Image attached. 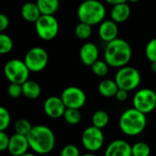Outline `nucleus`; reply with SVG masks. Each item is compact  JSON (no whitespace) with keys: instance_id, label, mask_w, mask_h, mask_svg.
Returning <instances> with one entry per match:
<instances>
[{"instance_id":"nucleus-1","label":"nucleus","mask_w":156,"mask_h":156,"mask_svg":"<svg viewBox=\"0 0 156 156\" xmlns=\"http://www.w3.org/2000/svg\"><path fill=\"white\" fill-rule=\"evenodd\" d=\"M27 137L30 149L37 154L45 155L51 153L56 144L53 131L46 125L33 126Z\"/></svg>"},{"instance_id":"nucleus-2","label":"nucleus","mask_w":156,"mask_h":156,"mask_svg":"<svg viewBox=\"0 0 156 156\" xmlns=\"http://www.w3.org/2000/svg\"><path fill=\"white\" fill-rule=\"evenodd\" d=\"M133 56L130 44L122 39L116 38L107 43L104 50V60L112 68H122L127 66Z\"/></svg>"},{"instance_id":"nucleus-3","label":"nucleus","mask_w":156,"mask_h":156,"mask_svg":"<svg viewBox=\"0 0 156 156\" xmlns=\"http://www.w3.org/2000/svg\"><path fill=\"white\" fill-rule=\"evenodd\" d=\"M147 125L146 114L135 108L124 111L119 120L121 131L128 136H136L142 133Z\"/></svg>"},{"instance_id":"nucleus-4","label":"nucleus","mask_w":156,"mask_h":156,"mask_svg":"<svg viewBox=\"0 0 156 156\" xmlns=\"http://www.w3.org/2000/svg\"><path fill=\"white\" fill-rule=\"evenodd\" d=\"M77 16L80 22L94 26L104 20L106 8L99 0H85L79 5Z\"/></svg>"},{"instance_id":"nucleus-5","label":"nucleus","mask_w":156,"mask_h":156,"mask_svg":"<svg viewBox=\"0 0 156 156\" xmlns=\"http://www.w3.org/2000/svg\"><path fill=\"white\" fill-rule=\"evenodd\" d=\"M30 70L24 60L14 58L8 60L4 67V74L10 83L23 84L29 80Z\"/></svg>"},{"instance_id":"nucleus-6","label":"nucleus","mask_w":156,"mask_h":156,"mask_svg":"<svg viewBox=\"0 0 156 156\" xmlns=\"http://www.w3.org/2000/svg\"><path fill=\"white\" fill-rule=\"evenodd\" d=\"M114 80L119 89L131 91L139 87L142 78L137 69L131 66H124L119 69Z\"/></svg>"},{"instance_id":"nucleus-7","label":"nucleus","mask_w":156,"mask_h":156,"mask_svg":"<svg viewBox=\"0 0 156 156\" xmlns=\"http://www.w3.org/2000/svg\"><path fill=\"white\" fill-rule=\"evenodd\" d=\"M37 35L43 40L54 39L59 31V25L53 15H42L35 23Z\"/></svg>"},{"instance_id":"nucleus-8","label":"nucleus","mask_w":156,"mask_h":156,"mask_svg":"<svg viewBox=\"0 0 156 156\" xmlns=\"http://www.w3.org/2000/svg\"><path fill=\"white\" fill-rule=\"evenodd\" d=\"M23 60L30 72H40L48 63V55L43 48L35 47L26 53Z\"/></svg>"},{"instance_id":"nucleus-9","label":"nucleus","mask_w":156,"mask_h":156,"mask_svg":"<svg viewBox=\"0 0 156 156\" xmlns=\"http://www.w3.org/2000/svg\"><path fill=\"white\" fill-rule=\"evenodd\" d=\"M81 143L88 152H98L101 149L104 144V134L102 130L93 125L87 127L81 134Z\"/></svg>"},{"instance_id":"nucleus-10","label":"nucleus","mask_w":156,"mask_h":156,"mask_svg":"<svg viewBox=\"0 0 156 156\" xmlns=\"http://www.w3.org/2000/svg\"><path fill=\"white\" fill-rule=\"evenodd\" d=\"M133 108L147 114L156 107V92L151 89H141L133 96Z\"/></svg>"},{"instance_id":"nucleus-11","label":"nucleus","mask_w":156,"mask_h":156,"mask_svg":"<svg viewBox=\"0 0 156 156\" xmlns=\"http://www.w3.org/2000/svg\"><path fill=\"white\" fill-rule=\"evenodd\" d=\"M61 99L66 108L81 109L87 101V97L83 90L76 86L67 87L61 93Z\"/></svg>"},{"instance_id":"nucleus-12","label":"nucleus","mask_w":156,"mask_h":156,"mask_svg":"<svg viewBox=\"0 0 156 156\" xmlns=\"http://www.w3.org/2000/svg\"><path fill=\"white\" fill-rule=\"evenodd\" d=\"M43 109L47 116L52 119H58L63 117L67 108L61 97L50 96L44 101Z\"/></svg>"},{"instance_id":"nucleus-13","label":"nucleus","mask_w":156,"mask_h":156,"mask_svg":"<svg viewBox=\"0 0 156 156\" xmlns=\"http://www.w3.org/2000/svg\"><path fill=\"white\" fill-rule=\"evenodd\" d=\"M28 149H30V147L27 135H22L15 133L13 135L10 136V143L7 151L11 155H22L27 153Z\"/></svg>"},{"instance_id":"nucleus-14","label":"nucleus","mask_w":156,"mask_h":156,"mask_svg":"<svg viewBox=\"0 0 156 156\" xmlns=\"http://www.w3.org/2000/svg\"><path fill=\"white\" fill-rule=\"evenodd\" d=\"M104 156H133L132 145L122 139L114 140L107 146Z\"/></svg>"},{"instance_id":"nucleus-15","label":"nucleus","mask_w":156,"mask_h":156,"mask_svg":"<svg viewBox=\"0 0 156 156\" xmlns=\"http://www.w3.org/2000/svg\"><path fill=\"white\" fill-rule=\"evenodd\" d=\"M80 61L85 66L91 67L97 60H99V48L92 42L83 44L80 49Z\"/></svg>"},{"instance_id":"nucleus-16","label":"nucleus","mask_w":156,"mask_h":156,"mask_svg":"<svg viewBox=\"0 0 156 156\" xmlns=\"http://www.w3.org/2000/svg\"><path fill=\"white\" fill-rule=\"evenodd\" d=\"M118 24L113 20H103L99 27V37L104 42H111L118 38Z\"/></svg>"},{"instance_id":"nucleus-17","label":"nucleus","mask_w":156,"mask_h":156,"mask_svg":"<svg viewBox=\"0 0 156 156\" xmlns=\"http://www.w3.org/2000/svg\"><path fill=\"white\" fill-rule=\"evenodd\" d=\"M20 13L22 17L26 21L31 23H36L37 19L42 16L37 3H33V2L25 3L21 7Z\"/></svg>"},{"instance_id":"nucleus-18","label":"nucleus","mask_w":156,"mask_h":156,"mask_svg":"<svg viewBox=\"0 0 156 156\" xmlns=\"http://www.w3.org/2000/svg\"><path fill=\"white\" fill-rule=\"evenodd\" d=\"M130 15H131V7L127 4V2L112 5L111 11V16H112V20H113L117 24L125 22L130 17Z\"/></svg>"},{"instance_id":"nucleus-19","label":"nucleus","mask_w":156,"mask_h":156,"mask_svg":"<svg viewBox=\"0 0 156 156\" xmlns=\"http://www.w3.org/2000/svg\"><path fill=\"white\" fill-rule=\"evenodd\" d=\"M98 90L101 96L106 98H112V97H115L117 91L119 90V87L115 80L106 79L99 83Z\"/></svg>"},{"instance_id":"nucleus-20","label":"nucleus","mask_w":156,"mask_h":156,"mask_svg":"<svg viewBox=\"0 0 156 156\" xmlns=\"http://www.w3.org/2000/svg\"><path fill=\"white\" fill-rule=\"evenodd\" d=\"M22 90H23V95L29 100L37 99L41 93L40 85L37 81L31 80H27L26 82L22 84Z\"/></svg>"},{"instance_id":"nucleus-21","label":"nucleus","mask_w":156,"mask_h":156,"mask_svg":"<svg viewBox=\"0 0 156 156\" xmlns=\"http://www.w3.org/2000/svg\"><path fill=\"white\" fill-rule=\"evenodd\" d=\"M42 15H54L59 7V0H37Z\"/></svg>"},{"instance_id":"nucleus-22","label":"nucleus","mask_w":156,"mask_h":156,"mask_svg":"<svg viewBox=\"0 0 156 156\" xmlns=\"http://www.w3.org/2000/svg\"><path fill=\"white\" fill-rule=\"evenodd\" d=\"M91 122H92L93 126L102 130L103 128H105L109 124L110 116H109L107 112L102 111V110H99L92 114Z\"/></svg>"},{"instance_id":"nucleus-23","label":"nucleus","mask_w":156,"mask_h":156,"mask_svg":"<svg viewBox=\"0 0 156 156\" xmlns=\"http://www.w3.org/2000/svg\"><path fill=\"white\" fill-rule=\"evenodd\" d=\"M63 118L65 120V122L70 125H77L81 122L82 119V114L80 109H70V108H67Z\"/></svg>"},{"instance_id":"nucleus-24","label":"nucleus","mask_w":156,"mask_h":156,"mask_svg":"<svg viewBox=\"0 0 156 156\" xmlns=\"http://www.w3.org/2000/svg\"><path fill=\"white\" fill-rule=\"evenodd\" d=\"M92 26L83 23V22H80L76 27H75V35L76 37L80 39V40H87L88 38L90 37L91 34H92Z\"/></svg>"},{"instance_id":"nucleus-25","label":"nucleus","mask_w":156,"mask_h":156,"mask_svg":"<svg viewBox=\"0 0 156 156\" xmlns=\"http://www.w3.org/2000/svg\"><path fill=\"white\" fill-rule=\"evenodd\" d=\"M32 125L27 119H18L16 121L14 125V130L16 133L22 134V135H27L29 132L32 129Z\"/></svg>"},{"instance_id":"nucleus-26","label":"nucleus","mask_w":156,"mask_h":156,"mask_svg":"<svg viewBox=\"0 0 156 156\" xmlns=\"http://www.w3.org/2000/svg\"><path fill=\"white\" fill-rule=\"evenodd\" d=\"M151 148L144 142H138L132 146L133 156H150Z\"/></svg>"},{"instance_id":"nucleus-27","label":"nucleus","mask_w":156,"mask_h":156,"mask_svg":"<svg viewBox=\"0 0 156 156\" xmlns=\"http://www.w3.org/2000/svg\"><path fill=\"white\" fill-rule=\"evenodd\" d=\"M92 72L98 77H105L109 73L110 65L105 60H97L91 67Z\"/></svg>"},{"instance_id":"nucleus-28","label":"nucleus","mask_w":156,"mask_h":156,"mask_svg":"<svg viewBox=\"0 0 156 156\" xmlns=\"http://www.w3.org/2000/svg\"><path fill=\"white\" fill-rule=\"evenodd\" d=\"M14 44L12 38L4 32H1L0 34V53L5 55L9 53L13 49Z\"/></svg>"},{"instance_id":"nucleus-29","label":"nucleus","mask_w":156,"mask_h":156,"mask_svg":"<svg viewBox=\"0 0 156 156\" xmlns=\"http://www.w3.org/2000/svg\"><path fill=\"white\" fill-rule=\"evenodd\" d=\"M11 122V116L7 109L0 107V131H5Z\"/></svg>"},{"instance_id":"nucleus-30","label":"nucleus","mask_w":156,"mask_h":156,"mask_svg":"<svg viewBox=\"0 0 156 156\" xmlns=\"http://www.w3.org/2000/svg\"><path fill=\"white\" fill-rule=\"evenodd\" d=\"M145 55L151 62H156V37L151 39L145 48Z\"/></svg>"},{"instance_id":"nucleus-31","label":"nucleus","mask_w":156,"mask_h":156,"mask_svg":"<svg viewBox=\"0 0 156 156\" xmlns=\"http://www.w3.org/2000/svg\"><path fill=\"white\" fill-rule=\"evenodd\" d=\"M7 93L8 95L13 99H17L21 95H23V90H22V84L18 83H10L7 88Z\"/></svg>"},{"instance_id":"nucleus-32","label":"nucleus","mask_w":156,"mask_h":156,"mask_svg":"<svg viewBox=\"0 0 156 156\" xmlns=\"http://www.w3.org/2000/svg\"><path fill=\"white\" fill-rule=\"evenodd\" d=\"M60 156H80V149L74 144H67L62 148Z\"/></svg>"},{"instance_id":"nucleus-33","label":"nucleus","mask_w":156,"mask_h":156,"mask_svg":"<svg viewBox=\"0 0 156 156\" xmlns=\"http://www.w3.org/2000/svg\"><path fill=\"white\" fill-rule=\"evenodd\" d=\"M10 143V136L5 133V131H0V151L4 152L8 149Z\"/></svg>"},{"instance_id":"nucleus-34","label":"nucleus","mask_w":156,"mask_h":156,"mask_svg":"<svg viewBox=\"0 0 156 156\" xmlns=\"http://www.w3.org/2000/svg\"><path fill=\"white\" fill-rule=\"evenodd\" d=\"M9 27V18L5 14L0 15V31L4 32Z\"/></svg>"},{"instance_id":"nucleus-35","label":"nucleus","mask_w":156,"mask_h":156,"mask_svg":"<svg viewBox=\"0 0 156 156\" xmlns=\"http://www.w3.org/2000/svg\"><path fill=\"white\" fill-rule=\"evenodd\" d=\"M128 97H129V91H127L125 90H122V89H119V90L117 91V93L115 95L116 100L121 101V102L127 101Z\"/></svg>"},{"instance_id":"nucleus-36","label":"nucleus","mask_w":156,"mask_h":156,"mask_svg":"<svg viewBox=\"0 0 156 156\" xmlns=\"http://www.w3.org/2000/svg\"><path fill=\"white\" fill-rule=\"evenodd\" d=\"M107 3L112 5H118V4H121V3H125L127 2V0H105Z\"/></svg>"},{"instance_id":"nucleus-37","label":"nucleus","mask_w":156,"mask_h":156,"mask_svg":"<svg viewBox=\"0 0 156 156\" xmlns=\"http://www.w3.org/2000/svg\"><path fill=\"white\" fill-rule=\"evenodd\" d=\"M152 64H151V69H152V71H154V72H155L156 73V62H151Z\"/></svg>"},{"instance_id":"nucleus-38","label":"nucleus","mask_w":156,"mask_h":156,"mask_svg":"<svg viewBox=\"0 0 156 156\" xmlns=\"http://www.w3.org/2000/svg\"><path fill=\"white\" fill-rule=\"evenodd\" d=\"M81 156H97L94 153H90V152H89V153H87V154H83V155Z\"/></svg>"},{"instance_id":"nucleus-39","label":"nucleus","mask_w":156,"mask_h":156,"mask_svg":"<svg viewBox=\"0 0 156 156\" xmlns=\"http://www.w3.org/2000/svg\"><path fill=\"white\" fill-rule=\"evenodd\" d=\"M20 156H37L35 154H32V153H26V154H22V155Z\"/></svg>"},{"instance_id":"nucleus-40","label":"nucleus","mask_w":156,"mask_h":156,"mask_svg":"<svg viewBox=\"0 0 156 156\" xmlns=\"http://www.w3.org/2000/svg\"><path fill=\"white\" fill-rule=\"evenodd\" d=\"M127 1H129V2H131V3H136V2H138L139 0H127Z\"/></svg>"},{"instance_id":"nucleus-41","label":"nucleus","mask_w":156,"mask_h":156,"mask_svg":"<svg viewBox=\"0 0 156 156\" xmlns=\"http://www.w3.org/2000/svg\"><path fill=\"white\" fill-rule=\"evenodd\" d=\"M155 110H156V107H155Z\"/></svg>"}]
</instances>
